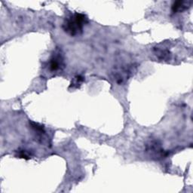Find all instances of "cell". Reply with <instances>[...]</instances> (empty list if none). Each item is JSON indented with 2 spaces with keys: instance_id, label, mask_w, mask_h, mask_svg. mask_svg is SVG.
Returning a JSON list of instances; mask_svg holds the SVG:
<instances>
[{
  "instance_id": "cell-7",
  "label": "cell",
  "mask_w": 193,
  "mask_h": 193,
  "mask_svg": "<svg viewBox=\"0 0 193 193\" xmlns=\"http://www.w3.org/2000/svg\"><path fill=\"white\" fill-rule=\"evenodd\" d=\"M84 80H85V78H84L83 76H80V75L79 76H76V77H75V81L72 82V84H71V86L79 85V84H81L82 82H84Z\"/></svg>"
},
{
  "instance_id": "cell-1",
  "label": "cell",
  "mask_w": 193,
  "mask_h": 193,
  "mask_svg": "<svg viewBox=\"0 0 193 193\" xmlns=\"http://www.w3.org/2000/svg\"><path fill=\"white\" fill-rule=\"evenodd\" d=\"M86 16L82 14L75 13L64 23L63 28L66 33L71 35H76L82 32L84 24L86 23Z\"/></svg>"
},
{
  "instance_id": "cell-5",
  "label": "cell",
  "mask_w": 193,
  "mask_h": 193,
  "mask_svg": "<svg viewBox=\"0 0 193 193\" xmlns=\"http://www.w3.org/2000/svg\"><path fill=\"white\" fill-rule=\"evenodd\" d=\"M30 125L32 126V128H33L35 131L40 132V133H45L43 126L40 125L38 124V123L33 122V121H30Z\"/></svg>"
},
{
  "instance_id": "cell-3",
  "label": "cell",
  "mask_w": 193,
  "mask_h": 193,
  "mask_svg": "<svg viewBox=\"0 0 193 193\" xmlns=\"http://www.w3.org/2000/svg\"><path fill=\"white\" fill-rule=\"evenodd\" d=\"M61 58L60 56H54L51 59L50 61V69L52 71L58 70L61 65Z\"/></svg>"
},
{
  "instance_id": "cell-4",
  "label": "cell",
  "mask_w": 193,
  "mask_h": 193,
  "mask_svg": "<svg viewBox=\"0 0 193 193\" xmlns=\"http://www.w3.org/2000/svg\"><path fill=\"white\" fill-rule=\"evenodd\" d=\"M185 3H186L185 2H183V1H178V2H174L172 6L173 12L175 13V12H180V11H183L184 9H186V6L184 5Z\"/></svg>"
},
{
  "instance_id": "cell-6",
  "label": "cell",
  "mask_w": 193,
  "mask_h": 193,
  "mask_svg": "<svg viewBox=\"0 0 193 193\" xmlns=\"http://www.w3.org/2000/svg\"><path fill=\"white\" fill-rule=\"evenodd\" d=\"M18 157L21 158H25V159H29L30 158V155L26 150H19L18 152Z\"/></svg>"
},
{
  "instance_id": "cell-2",
  "label": "cell",
  "mask_w": 193,
  "mask_h": 193,
  "mask_svg": "<svg viewBox=\"0 0 193 193\" xmlns=\"http://www.w3.org/2000/svg\"><path fill=\"white\" fill-rule=\"evenodd\" d=\"M146 151L149 152L150 155L152 156L155 157V158H162V157L165 156V153H164V149L161 148L160 145L155 141L149 143L147 145V149Z\"/></svg>"
}]
</instances>
